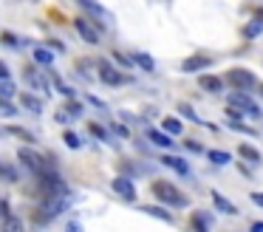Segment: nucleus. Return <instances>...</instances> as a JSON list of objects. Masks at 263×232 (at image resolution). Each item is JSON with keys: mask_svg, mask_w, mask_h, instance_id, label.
<instances>
[{"mask_svg": "<svg viewBox=\"0 0 263 232\" xmlns=\"http://www.w3.org/2000/svg\"><path fill=\"white\" fill-rule=\"evenodd\" d=\"M187 147H190V150H193V153H204V147H201L198 141H187Z\"/></svg>", "mask_w": 263, "mask_h": 232, "instance_id": "obj_40", "label": "nucleus"}, {"mask_svg": "<svg viewBox=\"0 0 263 232\" xmlns=\"http://www.w3.org/2000/svg\"><path fill=\"white\" fill-rule=\"evenodd\" d=\"M0 116H17V108L12 102H3L0 99Z\"/></svg>", "mask_w": 263, "mask_h": 232, "instance_id": "obj_30", "label": "nucleus"}, {"mask_svg": "<svg viewBox=\"0 0 263 232\" xmlns=\"http://www.w3.org/2000/svg\"><path fill=\"white\" fill-rule=\"evenodd\" d=\"M14 94H17V91H14V82H12V79H0V99H3V102H12Z\"/></svg>", "mask_w": 263, "mask_h": 232, "instance_id": "obj_21", "label": "nucleus"}, {"mask_svg": "<svg viewBox=\"0 0 263 232\" xmlns=\"http://www.w3.org/2000/svg\"><path fill=\"white\" fill-rule=\"evenodd\" d=\"M130 60H133V65H139L142 71H147V74H153V71H156V62H153V57L142 54V51H136V54H133Z\"/></svg>", "mask_w": 263, "mask_h": 232, "instance_id": "obj_14", "label": "nucleus"}, {"mask_svg": "<svg viewBox=\"0 0 263 232\" xmlns=\"http://www.w3.org/2000/svg\"><path fill=\"white\" fill-rule=\"evenodd\" d=\"M23 82L29 85L31 91H37L40 96H48V94H51V91H48V79L43 77V74L37 71V68H31V65L23 71Z\"/></svg>", "mask_w": 263, "mask_h": 232, "instance_id": "obj_5", "label": "nucleus"}, {"mask_svg": "<svg viewBox=\"0 0 263 232\" xmlns=\"http://www.w3.org/2000/svg\"><path fill=\"white\" fill-rule=\"evenodd\" d=\"M0 179H6V181H17L20 179V173H17V167H14V164H6L3 162V158H0Z\"/></svg>", "mask_w": 263, "mask_h": 232, "instance_id": "obj_17", "label": "nucleus"}, {"mask_svg": "<svg viewBox=\"0 0 263 232\" xmlns=\"http://www.w3.org/2000/svg\"><path fill=\"white\" fill-rule=\"evenodd\" d=\"M74 28H77V34H80V37L85 40L88 45H97L99 37H102V31H99V28L93 26L88 17H77V20H74Z\"/></svg>", "mask_w": 263, "mask_h": 232, "instance_id": "obj_4", "label": "nucleus"}, {"mask_svg": "<svg viewBox=\"0 0 263 232\" xmlns=\"http://www.w3.org/2000/svg\"><path fill=\"white\" fill-rule=\"evenodd\" d=\"M110 187H114V192L122 195L125 201H136V184H133L127 175H116V179L110 181Z\"/></svg>", "mask_w": 263, "mask_h": 232, "instance_id": "obj_8", "label": "nucleus"}, {"mask_svg": "<svg viewBox=\"0 0 263 232\" xmlns=\"http://www.w3.org/2000/svg\"><path fill=\"white\" fill-rule=\"evenodd\" d=\"M212 65V57H206V54H193V57H187V60L181 62V71L184 74H195V71H201V68H210Z\"/></svg>", "mask_w": 263, "mask_h": 232, "instance_id": "obj_9", "label": "nucleus"}, {"mask_svg": "<svg viewBox=\"0 0 263 232\" xmlns=\"http://www.w3.org/2000/svg\"><path fill=\"white\" fill-rule=\"evenodd\" d=\"M63 111L68 113L71 119H74V116H80V113H82V105H80V102H74V99H68V105H65Z\"/></svg>", "mask_w": 263, "mask_h": 232, "instance_id": "obj_29", "label": "nucleus"}, {"mask_svg": "<svg viewBox=\"0 0 263 232\" xmlns=\"http://www.w3.org/2000/svg\"><path fill=\"white\" fill-rule=\"evenodd\" d=\"M0 43H3V45H12V48H17V45H20V40L17 37H14V34H0Z\"/></svg>", "mask_w": 263, "mask_h": 232, "instance_id": "obj_32", "label": "nucleus"}, {"mask_svg": "<svg viewBox=\"0 0 263 232\" xmlns=\"http://www.w3.org/2000/svg\"><path fill=\"white\" fill-rule=\"evenodd\" d=\"M252 201H255V204H257V207H260V209H263V192H252Z\"/></svg>", "mask_w": 263, "mask_h": 232, "instance_id": "obj_41", "label": "nucleus"}, {"mask_svg": "<svg viewBox=\"0 0 263 232\" xmlns=\"http://www.w3.org/2000/svg\"><path fill=\"white\" fill-rule=\"evenodd\" d=\"M227 82L238 91H249L252 85H257V79H255V74L246 71V68H232V71L227 74Z\"/></svg>", "mask_w": 263, "mask_h": 232, "instance_id": "obj_3", "label": "nucleus"}, {"mask_svg": "<svg viewBox=\"0 0 263 232\" xmlns=\"http://www.w3.org/2000/svg\"><path fill=\"white\" fill-rule=\"evenodd\" d=\"M198 85L204 91H210V94H221V91H223V79L212 77V74H204V77L198 79Z\"/></svg>", "mask_w": 263, "mask_h": 232, "instance_id": "obj_11", "label": "nucleus"}, {"mask_svg": "<svg viewBox=\"0 0 263 232\" xmlns=\"http://www.w3.org/2000/svg\"><path fill=\"white\" fill-rule=\"evenodd\" d=\"M20 105H23L29 113H34V116L43 113V99H37V96H31V94H20Z\"/></svg>", "mask_w": 263, "mask_h": 232, "instance_id": "obj_12", "label": "nucleus"}, {"mask_svg": "<svg viewBox=\"0 0 263 232\" xmlns=\"http://www.w3.org/2000/svg\"><path fill=\"white\" fill-rule=\"evenodd\" d=\"M229 105L238 108L240 113H249V119H260V108L255 105V102L249 99V94H243V91H238V94H229Z\"/></svg>", "mask_w": 263, "mask_h": 232, "instance_id": "obj_2", "label": "nucleus"}, {"mask_svg": "<svg viewBox=\"0 0 263 232\" xmlns=\"http://www.w3.org/2000/svg\"><path fill=\"white\" fill-rule=\"evenodd\" d=\"M34 60L40 62V65H51V62H54V51H48V48H34Z\"/></svg>", "mask_w": 263, "mask_h": 232, "instance_id": "obj_23", "label": "nucleus"}, {"mask_svg": "<svg viewBox=\"0 0 263 232\" xmlns=\"http://www.w3.org/2000/svg\"><path fill=\"white\" fill-rule=\"evenodd\" d=\"M6 133H9V136H20V139H23V141H31V145H34V141H37V136L31 133V130H26V128H17V124H12V128L6 130Z\"/></svg>", "mask_w": 263, "mask_h": 232, "instance_id": "obj_22", "label": "nucleus"}, {"mask_svg": "<svg viewBox=\"0 0 263 232\" xmlns=\"http://www.w3.org/2000/svg\"><path fill=\"white\" fill-rule=\"evenodd\" d=\"M114 133H116V136H122V139H127V136H130L125 124H114Z\"/></svg>", "mask_w": 263, "mask_h": 232, "instance_id": "obj_36", "label": "nucleus"}, {"mask_svg": "<svg viewBox=\"0 0 263 232\" xmlns=\"http://www.w3.org/2000/svg\"><path fill=\"white\" fill-rule=\"evenodd\" d=\"M91 133H93V136H99V139H105V141H108V130H105V128H99L97 122H91Z\"/></svg>", "mask_w": 263, "mask_h": 232, "instance_id": "obj_35", "label": "nucleus"}, {"mask_svg": "<svg viewBox=\"0 0 263 232\" xmlns=\"http://www.w3.org/2000/svg\"><path fill=\"white\" fill-rule=\"evenodd\" d=\"M114 60L119 62L122 68H133V60H130V57H125L122 51H114Z\"/></svg>", "mask_w": 263, "mask_h": 232, "instance_id": "obj_31", "label": "nucleus"}, {"mask_svg": "<svg viewBox=\"0 0 263 232\" xmlns=\"http://www.w3.org/2000/svg\"><path fill=\"white\" fill-rule=\"evenodd\" d=\"M144 212L147 215H153V218H159V221H164V224H173V215L167 212V209H161V207H150V204H144Z\"/></svg>", "mask_w": 263, "mask_h": 232, "instance_id": "obj_20", "label": "nucleus"}, {"mask_svg": "<svg viewBox=\"0 0 263 232\" xmlns=\"http://www.w3.org/2000/svg\"><path fill=\"white\" fill-rule=\"evenodd\" d=\"M260 31H263L260 23H249V26H246V37H257Z\"/></svg>", "mask_w": 263, "mask_h": 232, "instance_id": "obj_34", "label": "nucleus"}, {"mask_svg": "<svg viewBox=\"0 0 263 232\" xmlns=\"http://www.w3.org/2000/svg\"><path fill=\"white\" fill-rule=\"evenodd\" d=\"M88 102H91L93 108H99V111H105V102H102V99H97V96H88Z\"/></svg>", "mask_w": 263, "mask_h": 232, "instance_id": "obj_38", "label": "nucleus"}, {"mask_svg": "<svg viewBox=\"0 0 263 232\" xmlns=\"http://www.w3.org/2000/svg\"><path fill=\"white\" fill-rule=\"evenodd\" d=\"M161 128H164V133L167 136H181V130H184V124L178 122V119H173V116H167L164 122H161Z\"/></svg>", "mask_w": 263, "mask_h": 232, "instance_id": "obj_19", "label": "nucleus"}, {"mask_svg": "<svg viewBox=\"0 0 263 232\" xmlns=\"http://www.w3.org/2000/svg\"><path fill=\"white\" fill-rule=\"evenodd\" d=\"M68 232H82V226H80V224H71V226H68Z\"/></svg>", "mask_w": 263, "mask_h": 232, "instance_id": "obj_43", "label": "nucleus"}, {"mask_svg": "<svg viewBox=\"0 0 263 232\" xmlns=\"http://www.w3.org/2000/svg\"><path fill=\"white\" fill-rule=\"evenodd\" d=\"M206 156H210L212 164H229V153L223 150H206Z\"/></svg>", "mask_w": 263, "mask_h": 232, "instance_id": "obj_27", "label": "nucleus"}, {"mask_svg": "<svg viewBox=\"0 0 263 232\" xmlns=\"http://www.w3.org/2000/svg\"><path fill=\"white\" fill-rule=\"evenodd\" d=\"M147 136H150V141H153V145H159V147H167V150L173 147V139L164 133V130H147Z\"/></svg>", "mask_w": 263, "mask_h": 232, "instance_id": "obj_16", "label": "nucleus"}, {"mask_svg": "<svg viewBox=\"0 0 263 232\" xmlns=\"http://www.w3.org/2000/svg\"><path fill=\"white\" fill-rule=\"evenodd\" d=\"M9 215H12V204H9V201H3V198H0V224H3V221H6Z\"/></svg>", "mask_w": 263, "mask_h": 232, "instance_id": "obj_33", "label": "nucleus"}, {"mask_svg": "<svg viewBox=\"0 0 263 232\" xmlns=\"http://www.w3.org/2000/svg\"><path fill=\"white\" fill-rule=\"evenodd\" d=\"M260 94H263V85H260Z\"/></svg>", "mask_w": 263, "mask_h": 232, "instance_id": "obj_44", "label": "nucleus"}, {"mask_svg": "<svg viewBox=\"0 0 263 232\" xmlns=\"http://www.w3.org/2000/svg\"><path fill=\"white\" fill-rule=\"evenodd\" d=\"M99 79H102L105 85H110V88H119V85L125 82L122 71H119V68H114L108 60H99Z\"/></svg>", "mask_w": 263, "mask_h": 232, "instance_id": "obj_7", "label": "nucleus"}, {"mask_svg": "<svg viewBox=\"0 0 263 232\" xmlns=\"http://www.w3.org/2000/svg\"><path fill=\"white\" fill-rule=\"evenodd\" d=\"M63 139H65V145H68L71 150H80V147H82V139L74 133V130H65V133H63Z\"/></svg>", "mask_w": 263, "mask_h": 232, "instance_id": "obj_24", "label": "nucleus"}, {"mask_svg": "<svg viewBox=\"0 0 263 232\" xmlns=\"http://www.w3.org/2000/svg\"><path fill=\"white\" fill-rule=\"evenodd\" d=\"M0 79H12V77H9V65H6V62H0Z\"/></svg>", "mask_w": 263, "mask_h": 232, "instance_id": "obj_39", "label": "nucleus"}, {"mask_svg": "<svg viewBox=\"0 0 263 232\" xmlns=\"http://www.w3.org/2000/svg\"><path fill=\"white\" fill-rule=\"evenodd\" d=\"M0 226H3V232H26V224L17 218V215H9Z\"/></svg>", "mask_w": 263, "mask_h": 232, "instance_id": "obj_18", "label": "nucleus"}, {"mask_svg": "<svg viewBox=\"0 0 263 232\" xmlns=\"http://www.w3.org/2000/svg\"><path fill=\"white\" fill-rule=\"evenodd\" d=\"M77 3H80L85 11H91L93 17H102V20H110V14L105 11V6H102V3H97V0H77Z\"/></svg>", "mask_w": 263, "mask_h": 232, "instance_id": "obj_13", "label": "nucleus"}, {"mask_svg": "<svg viewBox=\"0 0 263 232\" xmlns=\"http://www.w3.org/2000/svg\"><path fill=\"white\" fill-rule=\"evenodd\" d=\"M212 204H215L221 212H227V215H238V207H232V201H227L221 192H212Z\"/></svg>", "mask_w": 263, "mask_h": 232, "instance_id": "obj_15", "label": "nucleus"}, {"mask_svg": "<svg viewBox=\"0 0 263 232\" xmlns=\"http://www.w3.org/2000/svg\"><path fill=\"white\" fill-rule=\"evenodd\" d=\"M238 153H240L243 158H249V162H260V153H257L252 145H240V147H238Z\"/></svg>", "mask_w": 263, "mask_h": 232, "instance_id": "obj_25", "label": "nucleus"}, {"mask_svg": "<svg viewBox=\"0 0 263 232\" xmlns=\"http://www.w3.org/2000/svg\"><path fill=\"white\" fill-rule=\"evenodd\" d=\"M206 226H210V221H206V215L195 212V215H193V229H195V232H210Z\"/></svg>", "mask_w": 263, "mask_h": 232, "instance_id": "obj_26", "label": "nucleus"}, {"mask_svg": "<svg viewBox=\"0 0 263 232\" xmlns=\"http://www.w3.org/2000/svg\"><path fill=\"white\" fill-rule=\"evenodd\" d=\"M178 113H184V116H187L190 122H201V116H195V111L187 105V102H181V105H178Z\"/></svg>", "mask_w": 263, "mask_h": 232, "instance_id": "obj_28", "label": "nucleus"}, {"mask_svg": "<svg viewBox=\"0 0 263 232\" xmlns=\"http://www.w3.org/2000/svg\"><path fill=\"white\" fill-rule=\"evenodd\" d=\"M150 192H153L159 201H164L167 207H187V204H190L187 195H184V192H178L170 181H153V184H150Z\"/></svg>", "mask_w": 263, "mask_h": 232, "instance_id": "obj_1", "label": "nucleus"}, {"mask_svg": "<svg viewBox=\"0 0 263 232\" xmlns=\"http://www.w3.org/2000/svg\"><path fill=\"white\" fill-rule=\"evenodd\" d=\"M252 232H263V221H255V224H252Z\"/></svg>", "mask_w": 263, "mask_h": 232, "instance_id": "obj_42", "label": "nucleus"}, {"mask_svg": "<svg viewBox=\"0 0 263 232\" xmlns=\"http://www.w3.org/2000/svg\"><path fill=\"white\" fill-rule=\"evenodd\" d=\"M17 158H20V162H23L26 167H29L31 173H34V175H37V173H43V170H48L46 158H43L40 153L29 150V147H20V150H17Z\"/></svg>", "mask_w": 263, "mask_h": 232, "instance_id": "obj_6", "label": "nucleus"}, {"mask_svg": "<svg viewBox=\"0 0 263 232\" xmlns=\"http://www.w3.org/2000/svg\"><path fill=\"white\" fill-rule=\"evenodd\" d=\"M161 164L170 167V170H176L178 175H190V164L184 162V158H178V156H161Z\"/></svg>", "mask_w": 263, "mask_h": 232, "instance_id": "obj_10", "label": "nucleus"}, {"mask_svg": "<svg viewBox=\"0 0 263 232\" xmlns=\"http://www.w3.org/2000/svg\"><path fill=\"white\" fill-rule=\"evenodd\" d=\"M54 119H57L60 124H68V122H71V116H68L65 111H57V116H54Z\"/></svg>", "mask_w": 263, "mask_h": 232, "instance_id": "obj_37", "label": "nucleus"}]
</instances>
